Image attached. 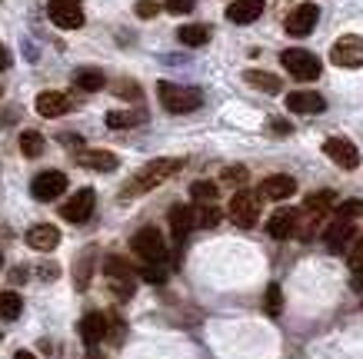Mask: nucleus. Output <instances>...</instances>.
I'll return each mask as SVG.
<instances>
[{
    "label": "nucleus",
    "instance_id": "1",
    "mask_svg": "<svg viewBox=\"0 0 363 359\" xmlns=\"http://www.w3.org/2000/svg\"><path fill=\"white\" fill-rule=\"evenodd\" d=\"M157 97H160V107L167 113H194L203 103V93L197 87H180V84H170V80L157 84Z\"/></svg>",
    "mask_w": 363,
    "mask_h": 359
},
{
    "label": "nucleus",
    "instance_id": "2",
    "mask_svg": "<svg viewBox=\"0 0 363 359\" xmlns=\"http://www.w3.org/2000/svg\"><path fill=\"white\" fill-rule=\"evenodd\" d=\"M184 170V160H177V156H164V160H150V164L143 166L140 173L133 176V183L123 190V193H143V190H154L160 186L164 180H170L174 173Z\"/></svg>",
    "mask_w": 363,
    "mask_h": 359
},
{
    "label": "nucleus",
    "instance_id": "3",
    "mask_svg": "<svg viewBox=\"0 0 363 359\" xmlns=\"http://www.w3.org/2000/svg\"><path fill=\"white\" fill-rule=\"evenodd\" d=\"M130 250L140 256L143 263H164L167 260V243H164V233L157 227H143L133 233L130 239Z\"/></svg>",
    "mask_w": 363,
    "mask_h": 359
},
{
    "label": "nucleus",
    "instance_id": "4",
    "mask_svg": "<svg viewBox=\"0 0 363 359\" xmlns=\"http://www.w3.org/2000/svg\"><path fill=\"white\" fill-rule=\"evenodd\" d=\"M280 64L290 70V76H297V80H317V76H320L317 54L300 50V47H290V50H284V54H280Z\"/></svg>",
    "mask_w": 363,
    "mask_h": 359
},
{
    "label": "nucleus",
    "instance_id": "5",
    "mask_svg": "<svg viewBox=\"0 0 363 359\" xmlns=\"http://www.w3.org/2000/svg\"><path fill=\"white\" fill-rule=\"evenodd\" d=\"M227 213H230V220L240 229H250L253 223H257V217H260L257 193H250V190H237V193H233V200H230V207H227Z\"/></svg>",
    "mask_w": 363,
    "mask_h": 359
},
{
    "label": "nucleus",
    "instance_id": "6",
    "mask_svg": "<svg viewBox=\"0 0 363 359\" xmlns=\"http://www.w3.org/2000/svg\"><path fill=\"white\" fill-rule=\"evenodd\" d=\"M330 60L337 67H347V70H357V67H363V37H357V33H347V37H340V40L330 47Z\"/></svg>",
    "mask_w": 363,
    "mask_h": 359
},
{
    "label": "nucleus",
    "instance_id": "7",
    "mask_svg": "<svg viewBox=\"0 0 363 359\" xmlns=\"http://www.w3.org/2000/svg\"><path fill=\"white\" fill-rule=\"evenodd\" d=\"M47 17H50L57 27H64V30L84 27V7H80V0H50Z\"/></svg>",
    "mask_w": 363,
    "mask_h": 359
},
{
    "label": "nucleus",
    "instance_id": "8",
    "mask_svg": "<svg viewBox=\"0 0 363 359\" xmlns=\"http://www.w3.org/2000/svg\"><path fill=\"white\" fill-rule=\"evenodd\" d=\"M94 207H97V193L87 186V190H77V193L60 207V217H64L67 223H84V220H90Z\"/></svg>",
    "mask_w": 363,
    "mask_h": 359
},
{
    "label": "nucleus",
    "instance_id": "9",
    "mask_svg": "<svg viewBox=\"0 0 363 359\" xmlns=\"http://www.w3.org/2000/svg\"><path fill=\"white\" fill-rule=\"evenodd\" d=\"M323 153H327L337 166H343V170H357V166H360V150H357L347 137H330V140H323Z\"/></svg>",
    "mask_w": 363,
    "mask_h": 359
},
{
    "label": "nucleus",
    "instance_id": "10",
    "mask_svg": "<svg viewBox=\"0 0 363 359\" xmlns=\"http://www.w3.org/2000/svg\"><path fill=\"white\" fill-rule=\"evenodd\" d=\"M317 21H320V7H317V4H300L297 11L284 21V30L290 33V37H307V33H313Z\"/></svg>",
    "mask_w": 363,
    "mask_h": 359
},
{
    "label": "nucleus",
    "instance_id": "11",
    "mask_svg": "<svg viewBox=\"0 0 363 359\" xmlns=\"http://www.w3.org/2000/svg\"><path fill=\"white\" fill-rule=\"evenodd\" d=\"M64 190H67V173H60V170H44V173L33 176L30 183V193L37 200H57Z\"/></svg>",
    "mask_w": 363,
    "mask_h": 359
},
{
    "label": "nucleus",
    "instance_id": "12",
    "mask_svg": "<svg viewBox=\"0 0 363 359\" xmlns=\"http://www.w3.org/2000/svg\"><path fill=\"white\" fill-rule=\"evenodd\" d=\"M286 110L290 113H323L327 100L317 90H294V93H286Z\"/></svg>",
    "mask_w": 363,
    "mask_h": 359
},
{
    "label": "nucleus",
    "instance_id": "13",
    "mask_svg": "<svg viewBox=\"0 0 363 359\" xmlns=\"http://www.w3.org/2000/svg\"><path fill=\"white\" fill-rule=\"evenodd\" d=\"M57 243H60V229L54 223H37V227L27 229V246L37 253H50L57 250Z\"/></svg>",
    "mask_w": 363,
    "mask_h": 359
},
{
    "label": "nucleus",
    "instance_id": "14",
    "mask_svg": "<svg viewBox=\"0 0 363 359\" xmlns=\"http://www.w3.org/2000/svg\"><path fill=\"white\" fill-rule=\"evenodd\" d=\"M33 107H37V113H40V117L54 120V117H64L74 103H70V97H67V93H60V90H44V93H37V103H33Z\"/></svg>",
    "mask_w": 363,
    "mask_h": 359
},
{
    "label": "nucleus",
    "instance_id": "15",
    "mask_svg": "<svg viewBox=\"0 0 363 359\" xmlns=\"http://www.w3.org/2000/svg\"><path fill=\"white\" fill-rule=\"evenodd\" d=\"M77 164L87 166V170H100V173H111V170H117V153L111 150H80L77 153Z\"/></svg>",
    "mask_w": 363,
    "mask_h": 359
},
{
    "label": "nucleus",
    "instance_id": "16",
    "mask_svg": "<svg viewBox=\"0 0 363 359\" xmlns=\"http://www.w3.org/2000/svg\"><path fill=\"white\" fill-rule=\"evenodd\" d=\"M294 229H297V210H277L274 217L267 220V233L274 239H286V237H294Z\"/></svg>",
    "mask_w": 363,
    "mask_h": 359
},
{
    "label": "nucleus",
    "instance_id": "17",
    "mask_svg": "<svg viewBox=\"0 0 363 359\" xmlns=\"http://www.w3.org/2000/svg\"><path fill=\"white\" fill-rule=\"evenodd\" d=\"M260 193L267 196V200H286V196H294L297 193V180L294 176H286V173H277V176H267L264 186H260Z\"/></svg>",
    "mask_w": 363,
    "mask_h": 359
},
{
    "label": "nucleus",
    "instance_id": "18",
    "mask_svg": "<svg viewBox=\"0 0 363 359\" xmlns=\"http://www.w3.org/2000/svg\"><path fill=\"white\" fill-rule=\"evenodd\" d=\"M167 220H170L174 239H177V243H184V239H187V233L194 229V207H187V203H177V207H170Z\"/></svg>",
    "mask_w": 363,
    "mask_h": 359
},
{
    "label": "nucleus",
    "instance_id": "19",
    "mask_svg": "<svg viewBox=\"0 0 363 359\" xmlns=\"http://www.w3.org/2000/svg\"><path fill=\"white\" fill-rule=\"evenodd\" d=\"M260 13H264V0H233L227 7V21L243 27V23H253Z\"/></svg>",
    "mask_w": 363,
    "mask_h": 359
},
{
    "label": "nucleus",
    "instance_id": "20",
    "mask_svg": "<svg viewBox=\"0 0 363 359\" xmlns=\"http://www.w3.org/2000/svg\"><path fill=\"white\" fill-rule=\"evenodd\" d=\"M104 336H107V316L104 313H87L80 319V339L87 346H97Z\"/></svg>",
    "mask_w": 363,
    "mask_h": 359
},
{
    "label": "nucleus",
    "instance_id": "21",
    "mask_svg": "<svg viewBox=\"0 0 363 359\" xmlns=\"http://www.w3.org/2000/svg\"><path fill=\"white\" fill-rule=\"evenodd\" d=\"M104 270L111 276V283H133V276H137L130 260H123V256H107V260H104Z\"/></svg>",
    "mask_w": 363,
    "mask_h": 359
},
{
    "label": "nucleus",
    "instance_id": "22",
    "mask_svg": "<svg viewBox=\"0 0 363 359\" xmlns=\"http://www.w3.org/2000/svg\"><path fill=\"white\" fill-rule=\"evenodd\" d=\"M350 233H353V220L333 217V223H327V246L330 250H343V243L350 239Z\"/></svg>",
    "mask_w": 363,
    "mask_h": 359
},
{
    "label": "nucleus",
    "instance_id": "23",
    "mask_svg": "<svg viewBox=\"0 0 363 359\" xmlns=\"http://www.w3.org/2000/svg\"><path fill=\"white\" fill-rule=\"evenodd\" d=\"M143 120L147 117L140 110H113V113H107V127L111 130H130V127H140Z\"/></svg>",
    "mask_w": 363,
    "mask_h": 359
},
{
    "label": "nucleus",
    "instance_id": "24",
    "mask_svg": "<svg viewBox=\"0 0 363 359\" xmlns=\"http://www.w3.org/2000/svg\"><path fill=\"white\" fill-rule=\"evenodd\" d=\"M177 40L184 47H203L210 40V27H203V23H187V27L177 30Z\"/></svg>",
    "mask_w": 363,
    "mask_h": 359
},
{
    "label": "nucleus",
    "instance_id": "25",
    "mask_svg": "<svg viewBox=\"0 0 363 359\" xmlns=\"http://www.w3.org/2000/svg\"><path fill=\"white\" fill-rule=\"evenodd\" d=\"M74 84H77L80 90H87V93H97V90L107 87V76H104V70L84 67V70H77V76H74Z\"/></svg>",
    "mask_w": 363,
    "mask_h": 359
},
{
    "label": "nucleus",
    "instance_id": "26",
    "mask_svg": "<svg viewBox=\"0 0 363 359\" xmlns=\"http://www.w3.org/2000/svg\"><path fill=\"white\" fill-rule=\"evenodd\" d=\"M243 80H247L250 87L264 90V93H280V76L267 74V70H247V74H243Z\"/></svg>",
    "mask_w": 363,
    "mask_h": 359
},
{
    "label": "nucleus",
    "instance_id": "27",
    "mask_svg": "<svg viewBox=\"0 0 363 359\" xmlns=\"http://www.w3.org/2000/svg\"><path fill=\"white\" fill-rule=\"evenodd\" d=\"M21 313H23L21 293H13V290H4V293H0V319H4V323H11V319H17Z\"/></svg>",
    "mask_w": 363,
    "mask_h": 359
},
{
    "label": "nucleus",
    "instance_id": "28",
    "mask_svg": "<svg viewBox=\"0 0 363 359\" xmlns=\"http://www.w3.org/2000/svg\"><path fill=\"white\" fill-rule=\"evenodd\" d=\"M220 220H223V213L217 203H200V210H194V227H200V229H213Z\"/></svg>",
    "mask_w": 363,
    "mask_h": 359
},
{
    "label": "nucleus",
    "instance_id": "29",
    "mask_svg": "<svg viewBox=\"0 0 363 359\" xmlns=\"http://www.w3.org/2000/svg\"><path fill=\"white\" fill-rule=\"evenodd\" d=\"M21 153L23 156H40V153H44V137L37 130L21 133Z\"/></svg>",
    "mask_w": 363,
    "mask_h": 359
},
{
    "label": "nucleus",
    "instance_id": "30",
    "mask_svg": "<svg viewBox=\"0 0 363 359\" xmlns=\"http://www.w3.org/2000/svg\"><path fill=\"white\" fill-rule=\"evenodd\" d=\"M190 196H194L197 203H217V183H210V180H200V183L190 186Z\"/></svg>",
    "mask_w": 363,
    "mask_h": 359
},
{
    "label": "nucleus",
    "instance_id": "31",
    "mask_svg": "<svg viewBox=\"0 0 363 359\" xmlns=\"http://www.w3.org/2000/svg\"><path fill=\"white\" fill-rule=\"evenodd\" d=\"M280 309H284V293H280V286L277 283H270L267 286V313L280 316Z\"/></svg>",
    "mask_w": 363,
    "mask_h": 359
},
{
    "label": "nucleus",
    "instance_id": "32",
    "mask_svg": "<svg viewBox=\"0 0 363 359\" xmlns=\"http://www.w3.org/2000/svg\"><path fill=\"white\" fill-rule=\"evenodd\" d=\"M140 276L147 280V283H154V286H160L167 280V270H164V263H147L140 270Z\"/></svg>",
    "mask_w": 363,
    "mask_h": 359
},
{
    "label": "nucleus",
    "instance_id": "33",
    "mask_svg": "<svg viewBox=\"0 0 363 359\" xmlns=\"http://www.w3.org/2000/svg\"><path fill=\"white\" fill-rule=\"evenodd\" d=\"M333 203V193L330 190H323V193H313V196H307V210L310 213H323V210Z\"/></svg>",
    "mask_w": 363,
    "mask_h": 359
},
{
    "label": "nucleus",
    "instance_id": "34",
    "mask_svg": "<svg viewBox=\"0 0 363 359\" xmlns=\"http://www.w3.org/2000/svg\"><path fill=\"white\" fill-rule=\"evenodd\" d=\"M337 217H343V220L363 217V200H347V203H340V207H337Z\"/></svg>",
    "mask_w": 363,
    "mask_h": 359
},
{
    "label": "nucleus",
    "instance_id": "35",
    "mask_svg": "<svg viewBox=\"0 0 363 359\" xmlns=\"http://www.w3.org/2000/svg\"><path fill=\"white\" fill-rule=\"evenodd\" d=\"M223 180H227V183H247V166H240V164H233V166H227V170H223Z\"/></svg>",
    "mask_w": 363,
    "mask_h": 359
},
{
    "label": "nucleus",
    "instance_id": "36",
    "mask_svg": "<svg viewBox=\"0 0 363 359\" xmlns=\"http://www.w3.org/2000/svg\"><path fill=\"white\" fill-rule=\"evenodd\" d=\"M347 263H350L353 273H363V239H357V243H353V250H350V256H347Z\"/></svg>",
    "mask_w": 363,
    "mask_h": 359
},
{
    "label": "nucleus",
    "instance_id": "37",
    "mask_svg": "<svg viewBox=\"0 0 363 359\" xmlns=\"http://www.w3.org/2000/svg\"><path fill=\"white\" fill-rule=\"evenodd\" d=\"M157 11H160V4H157V0H137V17H143V21L157 17Z\"/></svg>",
    "mask_w": 363,
    "mask_h": 359
},
{
    "label": "nucleus",
    "instance_id": "38",
    "mask_svg": "<svg viewBox=\"0 0 363 359\" xmlns=\"http://www.w3.org/2000/svg\"><path fill=\"white\" fill-rule=\"evenodd\" d=\"M164 7L170 13H190L197 7V0H164Z\"/></svg>",
    "mask_w": 363,
    "mask_h": 359
},
{
    "label": "nucleus",
    "instance_id": "39",
    "mask_svg": "<svg viewBox=\"0 0 363 359\" xmlns=\"http://www.w3.org/2000/svg\"><path fill=\"white\" fill-rule=\"evenodd\" d=\"M117 93H123L127 100H137L140 97V87H133L130 80H123V84H117Z\"/></svg>",
    "mask_w": 363,
    "mask_h": 359
},
{
    "label": "nucleus",
    "instance_id": "40",
    "mask_svg": "<svg viewBox=\"0 0 363 359\" xmlns=\"http://www.w3.org/2000/svg\"><path fill=\"white\" fill-rule=\"evenodd\" d=\"M294 130V127H290V123H286V120H270V133H280V137H286V133Z\"/></svg>",
    "mask_w": 363,
    "mask_h": 359
},
{
    "label": "nucleus",
    "instance_id": "41",
    "mask_svg": "<svg viewBox=\"0 0 363 359\" xmlns=\"http://www.w3.org/2000/svg\"><path fill=\"white\" fill-rule=\"evenodd\" d=\"M7 67H11V50L0 44V70H7Z\"/></svg>",
    "mask_w": 363,
    "mask_h": 359
},
{
    "label": "nucleus",
    "instance_id": "42",
    "mask_svg": "<svg viewBox=\"0 0 363 359\" xmlns=\"http://www.w3.org/2000/svg\"><path fill=\"white\" fill-rule=\"evenodd\" d=\"M13 359H37L33 353H27V349H21V353H13Z\"/></svg>",
    "mask_w": 363,
    "mask_h": 359
},
{
    "label": "nucleus",
    "instance_id": "43",
    "mask_svg": "<svg viewBox=\"0 0 363 359\" xmlns=\"http://www.w3.org/2000/svg\"><path fill=\"white\" fill-rule=\"evenodd\" d=\"M0 266H4V256H0Z\"/></svg>",
    "mask_w": 363,
    "mask_h": 359
}]
</instances>
